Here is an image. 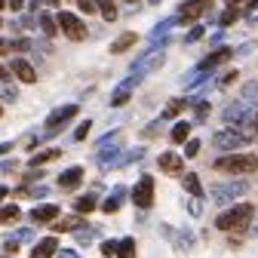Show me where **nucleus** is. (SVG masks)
<instances>
[{"instance_id":"nucleus-1","label":"nucleus","mask_w":258,"mask_h":258,"mask_svg":"<svg viewBox=\"0 0 258 258\" xmlns=\"http://www.w3.org/2000/svg\"><path fill=\"white\" fill-rule=\"evenodd\" d=\"M252 215H255V209L249 206V203H237L234 209H228V212H221L218 218H215V228L218 231H234V234H240V231H246L249 228V221H252Z\"/></svg>"},{"instance_id":"nucleus-2","label":"nucleus","mask_w":258,"mask_h":258,"mask_svg":"<svg viewBox=\"0 0 258 258\" xmlns=\"http://www.w3.org/2000/svg\"><path fill=\"white\" fill-rule=\"evenodd\" d=\"M215 169L231 172V175H252V172H258V157L255 154H231V157L215 160Z\"/></svg>"},{"instance_id":"nucleus-3","label":"nucleus","mask_w":258,"mask_h":258,"mask_svg":"<svg viewBox=\"0 0 258 258\" xmlns=\"http://www.w3.org/2000/svg\"><path fill=\"white\" fill-rule=\"evenodd\" d=\"M249 190V181L237 178V181H221V184H212L209 194H212V203H234L237 197Z\"/></svg>"},{"instance_id":"nucleus-4","label":"nucleus","mask_w":258,"mask_h":258,"mask_svg":"<svg viewBox=\"0 0 258 258\" xmlns=\"http://www.w3.org/2000/svg\"><path fill=\"white\" fill-rule=\"evenodd\" d=\"M252 142V136L249 133H243V129H221V133H215L212 136V145L218 148V151H234V148H246Z\"/></svg>"},{"instance_id":"nucleus-5","label":"nucleus","mask_w":258,"mask_h":258,"mask_svg":"<svg viewBox=\"0 0 258 258\" xmlns=\"http://www.w3.org/2000/svg\"><path fill=\"white\" fill-rule=\"evenodd\" d=\"M163 61H166V52H163V46H154V49L142 52V55L136 58V64H133V77H145V74L157 71Z\"/></svg>"},{"instance_id":"nucleus-6","label":"nucleus","mask_w":258,"mask_h":258,"mask_svg":"<svg viewBox=\"0 0 258 258\" xmlns=\"http://www.w3.org/2000/svg\"><path fill=\"white\" fill-rule=\"evenodd\" d=\"M77 105H61V108H55L49 117H46V133L43 136H55L58 133V129H64V126H68V120H74L77 117Z\"/></svg>"},{"instance_id":"nucleus-7","label":"nucleus","mask_w":258,"mask_h":258,"mask_svg":"<svg viewBox=\"0 0 258 258\" xmlns=\"http://www.w3.org/2000/svg\"><path fill=\"white\" fill-rule=\"evenodd\" d=\"M55 22H58V28H61L64 37H71V40H83V37H86V25H83L74 13H58Z\"/></svg>"},{"instance_id":"nucleus-8","label":"nucleus","mask_w":258,"mask_h":258,"mask_svg":"<svg viewBox=\"0 0 258 258\" xmlns=\"http://www.w3.org/2000/svg\"><path fill=\"white\" fill-rule=\"evenodd\" d=\"M224 123H231V126H252L255 123V111H249L246 108V102L240 105H228L224 108Z\"/></svg>"},{"instance_id":"nucleus-9","label":"nucleus","mask_w":258,"mask_h":258,"mask_svg":"<svg viewBox=\"0 0 258 258\" xmlns=\"http://www.w3.org/2000/svg\"><path fill=\"white\" fill-rule=\"evenodd\" d=\"M133 203H136L139 209H148V206L154 203V178H151V175H142L139 184L133 187Z\"/></svg>"},{"instance_id":"nucleus-10","label":"nucleus","mask_w":258,"mask_h":258,"mask_svg":"<svg viewBox=\"0 0 258 258\" xmlns=\"http://www.w3.org/2000/svg\"><path fill=\"white\" fill-rule=\"evenodd\" d=\"M209 7H212V0H184L181 10H178V22H184V25L197 22V19H200Z\"/></svg>"},{"instance_id":"nucleus-11","label":"nucleus","mask_w":258,"mask_h":258,"mask_svg":"<svg viewBox=\"0 0 258 258\" xmlns=\"http://www.w3.org/2000/svg\"><path fill=\"white\" fill-rule=\"evenodd\" d=\"M136 83H139V77H129V80H123V83H120V86L111 92V108H123L129 99H133Z\"/></svg>"},{"instance_id":"nucleus-12","label":"nucleus","mask_w":258,"mask_h":258,"mask_svg":"<svg viewBox=\"0 0 258 258\" xmlns=\"http://www.w3.org/2000/svg\"><path fill=\"white\" fill-rule=\"evenodd\" d=\"M10 74H16L22 83H34V80H37V71L31 68V61H25V58H13V64H10Z\"/></svg>"},{"instance_id":"nucleus-13","label":"nucleus","mask_w":258,"mask_h":258,"mask_svg":"<svg viewBox=\"0 0 258 258\" xmlns=\"http://www.w3.org/2000/svg\"><path fill=\"white\" fill-rule=\"evenodd\" d=\"M160 172H166V175L184 172V157H178V154H160Z\"/></svg>"},{"instance_id":"nucleus-14","label":"nucleus","mask_w":258,"mask_h":258,"mask_svg":"<svg viewBox=\"0 0 258 258\" xmlns=\"http://www.w3.org/2000/svg\"><path fill=\"white\" fill-rule=\"evenodd\" d=\"M55 218H58V206H55V203H43V206H34V209H31V221H37V224L55 221Z\"/></svg>"},{"instance_id":"nucleus-15","label":"nucleus","mask_w":258,"mask_h":258,"mask_svg":"<svg viewBox=\"0 0 258 258\" xmlns=\"http://www.w3.org/2000/svg\"><path fill=\"white\" fill-rule=\"evenodd\" d=\"M80 181H83V169H80V166H71V169H64V172L58 175V187H61V190H74Z\"/></svg>"},{"instance_id":"nucleus-16","label":"nucleus","mask_w":258,"mask_h":258,"mask_svg":"<svg viewBox=\"0 0 258 258\" xmlns=\"http://www.w3.org/2000/svg\"><path fill=\"white\" fill-rule=\"evenodd\" d=\"M234 55V49H228V46H221V49H215V52H209L203 61H200V68H206V71H212V68H218V64H224Z\"/></svg>"},{"instance_id":"nucleus-17","label":"nucleus","mask_w":258,"mask_h":258,"mask_svg":"<svg viewBox=\"0 0 258 258\" xmlns=\"http://www.w3.org/2000/svg\"><path fill=\"white\" fill-rule=\"evenodd\" d=\"M55 249H58V240L55 237H46V240H40L34 249H31V258H52Z\"/></svg>"},{"instance_id":"nucleus-18","label":"nucleus","mask_w":258,"mask_h":258,"mask_svg":"<svg viewBox=\"0 0 258 258\" xmlns=\"http://www.w3.org/2000/svg\"><path fill=\"white\" fill-rule=\"evenodd\" d=\"M123 194H126V187H123V184H117V187L111 190V197H108V200L102 203V209H105L108 215H114V212H117V209L123 206Z\"/></svg>"},{"instance_id":"nucleus-19","label":"nucleus","mask_w":258,"mask_h":258,"mask_svg":"<svg viewBox=\"0 0 258 258\" xmlns=\"http://www.w3.org/2000/svg\"><path fill=\"white\" fill-rule=\"evenodd\" d=\"M31 237H34V234H31L28 228H25V231H16V234H10V237L4 240V249H7V252H16V249H19V243H28Z\"/></svg>"},{"instance_id":"nucleus-20","label":"nucleus","mask_w":258,"mask_h":258,"mask_svg":"<svg viewBox=\"0 0 258 258\" xmlns=\"http://www.w3.org/2000/svg\"><path fill=\"white\" fill-rule=\"evenodd\" d=\"M184 190L190 194V197H200L203 200V184H200V178H197V172H184Z\"/></svg>"},{"instance_id":"nucleus-21","label":"nucleus","mask_w":258,"mask_h":258,"mask_svg":"<svg viewBox=\"0 0 258 258\" xmlns=\"http://www.w3.org/2000/svg\"><path fill=\"white\" fill-rule=\"evenodd\" d=\"M184 105H187L184 99H172V102L163 108V114H160V123H166V120H175V117L184 111Z\"/></svg>"},{"instance_id":"nucleus-22","label":"nucleus","mask_w":258,"mask_h":258,"mask_svg":"<svg viewBox=\"0 0 258 258\" xmlns=\"http://www.w3.org/2000/svg\"><path fill=\"white\" fill-rule=\"evenodd\" d=\"M243 102L258 111V80H249V83L243 86Z\"/></svg>"},{"instance_id":"nucleus-23","label":"nucleus","mask_w":258,"mask_h":258,"mask_svg":"<svg viewBox=\"0 0 258 258\" xmlns=\"http://www.w3.org/2000/svg\"><path fill=\"white\" fill-rule=\"evenodd\" d=\"M58 154H61L58 148H49V151H40V154H34V157H31V160H28V163H31V169H37L40 163H49V160H55Z\"/></svg>"},{"instance_id":"nucleus-24","label":"nucleus","mask_w":258,"mask_h":258,"mask_svg":"<svg viewBox=\"0 0 258 258\" xmlns=\"http://www.w3.org/2000/svg\"><path fill=\"white\" fill-rule=\"evenodd\" d=\"M133 43H136V34H133V31H126V34H120V37L111 43V52H126Z\"/></svg>"},{"instance_id":"nucleus-25","label":"nucleus","mask_w":258,"mask_h":258,"mask_svg":"<svg viewBox=\"0 0 258 258\" xmlns=\"http://www.w3.org/2000/svg\"><path fill=\"white\" fill-rule=\"evenodd\" d=\"M40 31H43L46 37H55V34H58V22H55L49 13H40Z\"/></svg>"},{"instance_id":"nucleus-26","label":"nucleus","mask_w":258,"mask_h":258,"mask_svg":"<svg viewBox=\"0 0 258 258\" xmlns=\"http://www.w3.org/2000/svg\"><path fill=\"white\" fill-rule=\"evenodd\" d=\"M80 224H83V221L74 215V218H61V221H52V231H55V234H61V231H77Z\"/></svg>"},{"instance_id":"nucleus-27","label":"nucleus","mask_w":258,"mask_h":258,"mask_svg":"<svg viewBox=\"0 0 258 258\" xmlns=\"http://www.w3.org/2000/svg\"><path fill=\"white\" fill-rule=\"evenodd\" d=\"M187 136H190V123H187V120H181V123L172 126V142H175V145L187 142Z\"/></svg>"},{"instance_id":"nucleus-28","label":"nucleus","mask_w":258,"mask_h":258,"mask_svg":"<svg viewBox=\"0 0 258 258\" xmlns=\"http://www.w3.org/2000/svg\"><path fill=\"white\" fill-rule=\"evenodd\" d=\"M117 255H120V258H136V240H133V237L120 240V243H117Z\"/></svg>"},{"instance_id":"nucleus-29","label":"nucleus","mask_w":258,"mask_h":258,"mask_svg":"<svg viewBox=\"0 0 258 258\" xmlns=\"http://www.w3.org/2000/svg\"><path fill=\"white\" fill-rule=\"evenodd\" d=\"M95 206H99V200H95L92 194H86V197H80V200H77V212H80V215H89Z\"/></svg>"},{"instance_id":"nucleus-30","label":"nucleus","mask_w":258,"mask_h":258,"mask_svg":"<svg viewBox=\"0 0 258 258\" xmlns=\"http://www.w3.org/2000/svg\"><path fill=\"white\" fill-rule=\"evenodd\" d=\"M95 7L102 10L105 22H114V19H117V10H114V0H95Z\"/></svg>"},{"instance_id":"nucleus-31","label":"nucleus","mask_w":258,"mask_h":258,"mask_svg":"<svg viewBox=\"0 0 258 258\" xmlns=\"http://www.w3.org/2000/svg\"><path fill=\"white\" fill-rule=\"evenodd\" d=\"M19 206H4L0 209V224H13V221H19Z\"/></svg>"},{"instance_id":"nucleus-32","label":"nucleus","mask_w":258,"mask_h":258,"mask_svg":"<svg viewBox=\"0 0 258 258\" xmlns=\"http://www.w3.org/2000/svg\"><path fill=\"white\" fill-rule=\"evenodd\" d=\"M175 22H178V19H166V22H160V25H157V28L151 31V37L157 40V37H163V34H169V28H172Z\"/></svg>"},{"instance_id":"nucleus-33","label":"nucleus","mask_w":258,"mask_h":258,"mask_svg":"<svg viewBox=\"0 0 258 258\" xmlns=\"http://www.w3.org/2000/svg\"><path fill=\"white\" fill-rule=\"evenodd\" d=\"M234 22H237V10H234V7H231V10H224V13H221V19H218V25H221V28H228V25H234Z\"/></svg>"},{"instance_id":"nucleus-34","label":"nucleus","mask_w":258,"mask_h":258,"mask_svg":"<svg viewBox=\"0 0 258 258\" xmlns=\"http://www.w3.org/2000/svg\"><path fill=\"white\" fill-rule=\"evenodd\" d=\"M0 83H4V80H0ZM0 95H4L7 102H16V99H19V92H16V86H7V83L0 86Z\"/></svg>"},{"instance_id":"nucleus-35","label":"nucleus","mask_w":258,"mask_h":258,"mask_svg":"<svg viewBox=\"0 0 258 258\" xmlns=\"http://www.w3.org/2000/svg\"><path fill=\"white\" fill-rule=\"evenodd\" d=\"M200 154V142L197 139H187V145H184V157H197Z\"/></svg>"},{"instance_id":"nucleus-36","label":"nucleus","mask_w":258,"mask_h":258,"mask_svg":"<svg viewBox=\"0 0 258 258\" xmlns=\"http://www.w3.org/2000/svg\"><path fill=\"white\" fill-rule=\"evenodd\" d=\"M77 7L89 16V13H95V10H99V7H95V0H77Z\"/></svg>"},{"instance_id":"nucleus-37","label":"nucleus","mask_w":258,"mask_h":258,"mask_svg":"<svg viewBox=\"0 0 258 258\" xmlns=\"http://www.w3.org/2000/svg\"><path fill=\"white\" fill-rule=\"evenodd\" d=\"M102 255H117V240H105L102 243Z\"/></svg>"},{"instance_id":"nucleus-38","label":"nucleus","mask_w":258,"mask_h":258,"mask_svg":"<svg viewBox=\"0 0 258 258\" xmlns=\"http://www.w3.org/2000/svg\"><path fill=\"white\" fill-rule=\"evenodd\" d=\"M86 136H89V120H86V123H80V126H77V133H74V139H77V142H83V139H86Z\"/></svg>"},{"instance_id":"nucleus-39","label":"nucleus","mask_w":258,"mask_h":258,"mask_svg":"<svg viewBox=\"0 0 258 258\" xmlns=\"http://www.w3.org/2000/svg\"><path fill=\"white\" fill-rule=\"evenodd\" d=\"M200 37H203V28L197 25V28H190V34H187L184 40H187V43H194V40H200Z\"/></svg>"},{"instance_id":"nucleus-40","label":"nucleus","mask_w":258,"mask_h":258,"mask_svg":"<svg viewBox=\"0 0 258 258\" xmlns=\"http://www.w3.org/2000/svg\"><path fill=\"white\" fill-rule=\"evenodd\" d=\"M206 114H209V105L200 102V105H197V120H206Z\"/></svg>"},{"instance_id":"nucleus-41","label":"nucleus","mask_w":258,"mask_h":258,"mask_svg":"<svg viewBox=\"0 0 258 258\" xmlns=\"http://www.w3.org/2000/svg\"><path fill=\"white\" fill-rule=\"evenodd\" d=\"M16 169V160H7V163H0V172H13Z\"/></svg>"},{"instance_id":"nucleus-42","label":"nucleus","mask_w":258,"mask_h":258,"mask_svg":"<svg viewBox=\"0 0 258 258\" xmlns=\"http://www.w3.org/2000/svg\"><path fill=\"white\" fill-rule=\"evenodd\" d=\"M22 4H25V0H7V7H10L13 13H19V10H22Z\"/></svg>"},{"instance_id":"nucleus-43","label":"nucleus","mask_w":258,"mask_h":258,"mask_svg":"<svg viewBox=\"0 0 258 258\" xmlns=\"http://www.w3.org/2000/svg\"><path fill=\"white\" fill-rule=\"evenodd\" d=\"M10 49H13V43H10V40H4V37H0V55H7Z\"/></svg>"},{"instance_id":"nucleus-44","label":"nucleus","mask_w":258,"mask_h":258,"mask_svg":"<svg viewBox=\"0 0 258 258\" xmlns=\"http://www.w3.org/2000/svg\"><path fill=\"white\" fill-rule=\"evenodd\" d=\"M58 258H80V255H77L74 249H61V252H58Z\"/></svg>"},{"instance_id":"nucleus-45","label":"nucleus","mask_w":258,"mask_h":258,"mask_svg":"<svg viewBox=\"0 0 258 258\" xmlns=\"http://www.w3.org/2000/svg\"><path fill=\"white\" fill-rule=\"evenodd\" d=\"M10 151H13V142H4V145H0V157L10 154Z\"/></svg>"},{"instance_id":"nucleus-46","label":"nucleus","mask_w":258,"mask_h":258,"mask_svg":"<svg viewBox=\"0 0 258 258\" xmlns=\"http://www.w3.org/2000/svg\"><path fill=\"white\" fill-rule=\"evenodd\" d=\"M28 46H31L28 40H16V43H13V49H28Z\"/></svg>"},{"instance_id":"nucleus-47","label":"nucleus","mask_w":258,"mask_h":258,"mask_svg":"<svg viewBox=\"0 0 258 258\" xmlns=\"http://www.w3.org/2000/svg\"><path fill=\"white\" fill-rule=\"evenodd\" d=\"M10 77V68H4V64H0V80H7Z\"/></svg>"},{"instance_id":"nucleus-48","label":"nucleus","mask_w":258,"mask_h":258,"mask_svg":"<svg viewBox=\"0 0 258 258\" xmlns=\"http://www.w3.org/2000/svg\"><path fill=\"white\" fill-rule=\"evenodd\" d=\"M7 194H10V190H7L4 184H0V200H4V197H7Z\"/></svg>"},{"instance_id":"nucleus-49","label":"nucleus","mask_w":258,"mask_h":258,"mask_svg":"<svg viewBox=\"0 0 258 258\" xmlns=\"http://www.w3.org/2000/svg\"><path fill=\"white\" fill-rule=\"evenodd\" d=\"M252 234H255V237H258V221H255V224H252Z\"/></svg>"},{"instance_id":"nucleus-50","label":"nucleus","mask_w":258,"mask_h":258,"mask_svg":"<svg viewBox=\"0 0 258 258\" xmlns=\"http://www.w3.org/2000/svg\"><path fill=\"white\" fill-rule=\"evenodd\" d=\"M237 4H240V0H228V7H237Z\"/></svg>"},{"instance_id":"nucleus-51","label":"nucleus","mask_w":258,"mask_h":258,"mask_svg":"<svg viewBox=\"0 0 258 258\" xmlns=\"http://www.w3.org/2000/svg\"><path fill=\"white\" fill-rule=\"evenodd\" d=\"M4 7H7V0H0V10H4Z\"/></svg>"},{"instance_id":"nucleus-52","label":"nucleus","mask_w":258,"mask_h":258,"mask_svg":"<svg viewBox=\"0 0 258 258\" xmlns=\"http://www.w3.org/2000/svg\"><path fill=\"white\" fill-rule=\"evenodd\" d=\"M252 7H258V0H252Z\"/></svg>"},{"instance_id":"nucleus-53","label":"nucleus","mask_w":258,"mask_h":258,"mask_svg":"<svg viewBox=\"0 0 258 258\" xmlns=\"http://www.w3.org/2000/svg\"><path fill=\"white\" fill-rule=\"evenodd\" d=\"M129 4H136V0H129Z\"/></svg>"},{"instance_id":"nucleus-54","label":"nucleus","mask_w":258,"mask_h":258,"mask_svg":"<svg viewBox=\"0 0 258 258\" xmlns=\"http://www.w3.org/2000/svg\"><path fill=\"white\" fill-rule=\"evenodd\" d=\"M0 114H4V108H0Z\"/></svg>"},{"instance_id":"nucleus-55","label":"nucleus","mask_w":258,"mask_h":258,"mask_svg":"<svg viewBox=\"0 0 258 258\" xmlns=\"http://www.w3.org/2000/svg\"><path fill=\"white\" fill-rule=\"evenodd\" d=\"M0 258H7V255H0Z\"/></svg>"}]
</instances>
